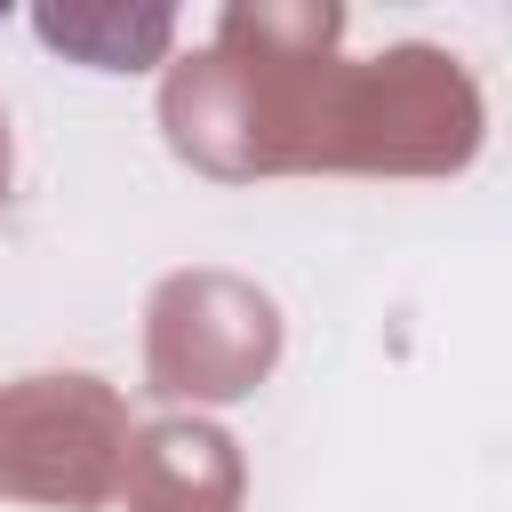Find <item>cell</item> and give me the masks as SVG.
I'll return each instance as SVG.
<instances>
[]
</instances>
